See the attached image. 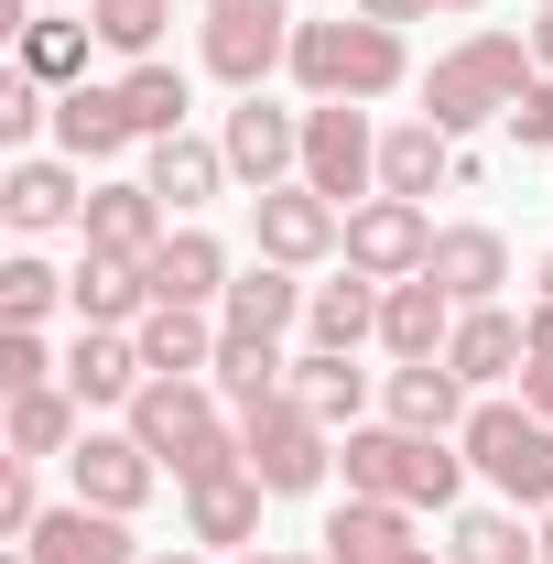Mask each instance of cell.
Segmentation results:
<instances>
[{
	"instance_id": "74e56055",
	"label": "cell",
	"mask_w": 553,
	"mask_h": 564,
	"mask_svg": "<svg viewBox=\"0 0 553 564\" xmlns=\"http://www.w3.org/2000/svg\"><path fill=\"white\" fill-rule=\"evenodd\" d=\"M55 304H66V272H55L44 250H11V261H0V326H44Z\"/></svg>"
},
{
	"instance_id": "681fc988",
	"label": "cell",
	"mask_w": 553,
	"mask_h": 564,
	"mask_svg": "<svg viewBox=\"0 0 553 564\" xmlns=\"http://www.w3.org/2000/svg\"><path fill=\"white\" fill-rule=\"evenodd\" d=\"M434 11H488V0H434Z\"/></svg>"
},
{
	"instance_id": "8992f818",
	"label": "cell",
	"mask_w": 553,
	"mask_h": 564,
	"mask_svg": "<svg viewBox=\"0 0 553 564\" xmlns=\"http://www.w3.org/2000/svg\"><path fill=\"white\" fill-rule=\"evenodd\" d=\"M293 0H207V22H196V66L217 87H272V66H293Z\"/></svg>"
},
{
	"instance_id": "bcb514c9",
	"label": "cell",
	"mask_w": 553,
	"mask_h": 564,
	"mask_svg": "<svg viewBox=\"0 0 553 564\" xmlns=\"http://www.w3.org/2000/svg\"><path fill=\"white\" fill-rule=\"evenodd\" d=\"M228 564H326V554H228Z\"/></svg>"
},
{
	"instance_id": "ac0fdd59",
	"label": "cell",
	"mask_w": 553,
	"mask_h": 564,
	"mask_svg": "<svg viewBox=\"0 0 553 564\" xmlns=\"http://www.w3.org/2000/svg\"><path fill=\"white\" fill-rule=\"evenodd\" d=\"M261 510H272V489H261L250 467L196 478V489H185V543H207V554H261Z\"/></svg>"
},
{
	"instance_id": "ba28073f",
	"label": "cell",
	"mask_w": 553,
	"mask_h": 564,
	"mask_svg": "<svg viewBox=\"0 0 553 564\" xmlns=\"http://www.w3.org/2000/svg\"><path fill=\"white\" fill-rule=\"evenodd\" d=\"M304 185L337 196V207L380 196V131H369L358 98H304Z\"/></svg>"
},
{
	"instance_id": "603a6c76",
	"label": "cell",
	"mask_w": 553,
	"mask_h": 564,
	"mask_svg": "<svg viewBox=\"0 0 553 564\" xmlns=\"http://www.w3.org/2000/svg\"><path fill=\"white\" fill-rule=\"evenodd\" d=\"M521 348H532V315H510V304H467L445 369H456L467 391H499V380H521Z\"/></svg>"
},
{
	"instance_id": "44dd1931",
	"label": "cell",
	"mask_w": 553,
	"mask_h": 564,
	"mask_svg": "<svg viewBox=\"0 0 553 564\" xmlns=\"http://www.w3.org/2000/svg\"><path fill=\"white\" fill-rule=\"evenodd\" d=\"M413 521L423 510H402V499H358L347 489L337 510H326V532H315V554L326 564H402L413 554Z\"/></svg>"
},
{
	"instance_id": "cb8c5ba5",
	"label": "cell",
	"mask_w": 553,
	"mask_h": 564,
	"mask_svg": "<svg viewBox=\"0 0 553 564\" xmlns=\"http://www.w3.org/2000/svg\"><path fill=\"white\" fill-rule=\"evenodd\" d=\"M131 109H120V87H98V76H87V87H55V152H66V163H87V174H98V163H120V152H131Z\"/></svg>"
},
{
	"instance_id": "7c38bea8",
	"label": "cell",
	"mask_w": 553,
	"mask_h": 564,
	"mask_svg": "<svg viewBox=\"0 0 553 564\" xmlns=\"http://www.w3.org/2000/svg\"><path fill=\"white\" fill-rule=\"evenodd\" d=\"M347 272L369 282H413L423 261H434V217L413 207V196H369V207H347Z\"/></svg>"
},
{
	"instance_id": "d6986e66",
	"label": "cell",
	"mask_w": 553,
	"mask_h": 564,
	"mask_svg": "<svg viewBox=\"0 0 553 564\" xmlns=\"http://www.w3.org/2000/svg\"><path fill=\"white\" fill-rule=\"evenodd\" d=\"M456 315H467V304H456L434 272L391 282V293H380V358H391V369H402V358H445L456 348Z\"/></svg>"
},
{
	"instance_id": "4fadbf2b",
	"label": "cell",
	"mask_w": 553,
	"mask_h": 564,
	"mask_svg": "<svg viewBox=\"0 0 553 564\" xmlns=\"http://www.w3.org/2000/svg\"><path fill=\"white\" fill-rule=\"evenodd\" d=\"M0 217H11L22 239L76 228V217H87V163H66V152H11V163H0Z\"/></svg>"
},
{
	"instance_id": "1f68e13d",
	"label": "cell",
	"mask_w": 553,
	"mask_h": 564,
	"mask_svg": "<svg viewBox=\"0 0 553 564\" xmlns=\"http://www.w3.org/2000/svg\"><path fill=\"white\" fill-rule=\"evenodd\" d=\"M131 337H141V358H152V380H207L228 326H217V315H196V304H152Z\"/></svg>"
},
{
	"instance_id": "3957f363",
	"label": "cell",
	"mask_w": 553,
	"mask_h": 564,
	"mask_svg": "<svg viewBox=\"0 0 553 564\" xmlns=\"http://www.w3.org/2000/svg\"><path fill=\"white\" fill-rule=\"evenodd\" d=\"M293 87L304 98H391L402 76H413V44L391 33V22H369V11H337V22H293Z\"/></svg>"
},
{
	"instance_id": "30bf717a",
	"label": "cell",
	"mask_w": 553,
	"mask_h": 564,
	"mask_svg": "<svg viewBox=\"0 0 553 564\" xmlns=\"http://www.w3.org/2000/svg\"><path fill=\"white\" fill-rule=\"evenodd\" d=\"M217 152H228V174L250 185V196H272V185H304V109H282V98H239L228 120H217Z\"/></svg>"
},
{
	"instance_id": "7dc6e473",
	"label": "cell",
	"mask_w": 553,
	"mask_h": 564,
	"mask_svg": "<svg viewBox=\"0 0 553 564\" xmlns=\"http://www.w3.org/2000/svg\"><path fill=\"white\" fill-rule=\"evenodd\" d=\"M402 564H445V554H434V543H413V554H402Z\"/></svg>"
},
{
	"instance_id": "2e32d148",
	"label": "cell",
	"mask_w": 553,
	"mask_h": 564,
	"mask_svg": "<svg viewBox=\"0 0 553 564\" xmlns=\"http://www.w3.org/2000/svg\"><path fill=\"white\" fill-rule=\"evenodd\" d=\"M141 380H152V358H141L131 326H76V348H66V391L87 402V413H131Z\"/></svg>"
},
{
	"instance_id": "d6a6232c",
	"label": "cell",
	"mask_w": 553,
	"mask_h": 564,
	"mask_svg": "<svg viewBox=\"0 0 553 564\" xmlns=\"http://www.w3.org/2000/svg\"><path fill=\"white\" fill-rule=\"evenodd\" d=\"M109 87H120V109H131V131H141V141H174V131H185V109H196V87H185V66H163V55H141V66H120Z\"/></svg>"
},
{
	"instance_id": "c3c4849f",
	"label": "cell",
	"mask_w": 553,
	"mask_h": 564,
	"mask_svg": "<svg viewBox=\"0 0 553 564\" xmlns=\"http://www.w3.org/2000/svg\"><path fill=\"white\" fill-rule=\"evenodd\" d=\"M532 282H543V304H553V250H543V272H532Z\"/></svg>"
},
{
	"instance_id": "b9f144b4",
	"label": "cell",
	"mask_w": 553,
	"mask_h": 564,
	"mask_svg": "<svg viewBox=\"0 0 553 564\" xmlns=\"http://www.w3.org/2000/svg\"><path fill=\"white\" fill-rule=\"evenodd\" d=\"M499 131L521 141V152H553V76H532V87L510 98V120H499Z\"/></svg>"
},
{
	"instance_id": "f546056e",
	"label": "cell",
	"mask_w": 553,
	"mask_h": 564,
	"mask_svg": "<svg viewBox=\"0 0 553 564\" xmlns=\"http://www.w3.org/2000/svg\"><path fill=\"white\" fill-rule=\"evenodd\" d=\"M304 293H315L304 272H282V261H250V272L228 282L217 326H228V337H293V326H304Z\"/></svg>"
},
{
	"instance_id": "ab89813d",
	"label": "cell",
	"mask_w": 553,
	"mask_h": 564,
	"mask_svg": "<svg viewBox=\"0 0 553 564\" xmlns=\"http://www.w3.org/2000/svg\"><path fill=\"white\" fill-rule=\"evenodd\" d=\"M33 532H44V489H33V467H11V456H0V554H11V543H33Z\"/></svg>"
},
{
	"instance_id": "4316f807",
	"label": "cell",
	"mask_w": 553,
	"mask_h": 564,
	"mask_svg": "<svg viewBox=\"0 0 553 564\" xmlns=\"http://www.w3.org/2000/svg\"><path fill=\"white\" fill-rule=\"evenodd\" d=\"M293 402L326 423V434H358V423H369V402H380V380H369L347 348H304V358H293Z\"/></svg>"
},
{
	"instance_id": "e575fe53",
	"label": "cell",
	"mask_w": 553,
	"mask_h": 564,
	"mask_svg": "<svg viewBox=\"0 0 553 564\" xmlns=\"http://www.w3.org/2000/svg\"><path fill=\"white\" fill-rule=\"evenodd\" d=\"M217 402H272V391H293V358H282V337H217Z\"/></svg>"
},
{
	"instance_id": "ffe728a7",
	"label": "cell",
	"mask_w": 553,
	"mask_h": 564,
	"mask_svg": "<svg viewBox=\"0 0 553 564\" xmlns=\"http://www.w3.org/2000/svg\"><path fill=\"white\" fill-rule=\"evenodd\" d=\"M141 185H152V196L174 207V228H185V217H196V207H217L239 174H228V152H217V141L174 131V141H141Z\"/></svg>"
},
{
	"instance_id": "277c9868",
	"label": "cell",
	"mask_w": 553,
	"mask_h": 564,
	"mask_svg": "<svg viewBox=\"0 0 553 564\" xmlns=\"http://www.w3.org/2000/svg\"><path fill=\"white\" fill-rule=\"evenodd\" d=\"M347 489L358 499H402V510H456V489L478 478L467 467V445H445V434H402V423H358L337 445Z\"/></svg>"
},
{
	"instance_id": "8fae6325",
	"label": "cell",
	"mask_w": 553,
	"mask_h": 564,
	"mask_svg": "<svg viewBox=\"0 0 553 564\" xmlns=\"http://www.w3.org/2000/svg\"><path fill=\"white\" fill-rule=\"evenodd\" d=\"M163 489V467H152V445H141L131 423H87L66 456V499H87V510H120L131 521L141 499Z\"/></svg>"
},
{
	"instance_id": "f907efd6",
	"label": "cell",
	"mask_w": 553,
	"mask_h": 564,
	"mask_svg": "<svg viewBox=\"0 0 553 564\" xmlns=\"http://www.w3.org/2000/svg\"><path fill=\"white\" fill-rule=\"evenodd\" d=\"M543 564H553V510H543Z\"/></svg>"
},
{
	"instance_id": "4dcf8cb0",
	"label": "cell",
	"mask_w": 553,
	"mask_h": 564,
	"mask_svg": "<svg viewBox=\"0 0 553 564\" xmlns=\"http://www.w3.org/2000/svg\"><path fill=\"white\" fill-rule=\"evenodd\" d=\"M423 272L445 282L456 304H499V293H510V239L478 228V217H467V228H434V261H423Z\"/></svg>"
},
{
	"instance_id": "5bb4252c",
	"label": "cell",
	"mask_w": 553,
	"mask_h": 564,
	"mask_svg": "<svg viewBox=\"0 0 553 564\" xmlns=\"http://www.w3.org/2000/svg\"><path fill=\"white\" fill-rule=\"evenodd\" d=\"M467 413H478V391L445 369V358H402V369H380V423H402V434H467Z\"/></svg>"
},
{
	"instance_id": "f35d334b",
	"label": "cell",
	"mask_w": 553,
	"mask_h": 564,
	"mask_svg": "<svg viewBox=\"0 0 553 564\" xmlns=\"http://www.w3.org/2000/svg\"><path fill=\"white\" fill-rule=\"evenodd\" d=\"M44 380H66V358L44 348V326H0V402L11 391H44Z\"/></svg>"
},
{
	"instance_id": "e0dca14e",
	"label": "cell",
	"mask_w": 553,
	"mask_h": 564,
	"mask_svg": "<svg viewBox=\"0 0 553 564\" xmlns=\"http://www.w3.org/2000/svg\"><path fill=\"white\" fill-rule=\"evenodd\" d=\"M76 434H87V402H76L66 380H44V391H11V413H0V456H11V467H66Z\"/></svg>"
},
{
	"instance_id": "d4e9b609",
	"label": "cell",
	"mask_w": 553,
	"mask_h": 564,
	"mask_svg": "<svg viewBox=\"0 0 553 564\" xmlns=\"http://www.w3.org/2000/svg\"><path fill=\"white\" fill-rule=\"evenodd\" d=\"M22 554H33V564H141V543H131V521H120V510L55 499V510H44V532H33Z\"/></svg>"
},
{
	"instance_id": "836d02e7",
	"label": "cell",
	"mask_w": 553,
	"mask_h": 564,
	"mask_svg": "<svg viewBox=\"0 0 553 564\" xmlns=\"http://www.w3.org/2000/svg\"><path fill=\"white\" fill-rule=\"evenodd\" d=\"M445 564H543V532H521V510H510V499H488V510H456Z\"/></svg>"
},
{
	"instance_id": "52a82bcc",
	"label": "cell",
	"mask_w": 553,
	"mask_h": 564,
	"mask_svg": "<svg viewBox=\"0 0 553 564\" xmlns=\"http://www.w3.org/2000/svg\"><path fill=\"white\" fill-rule=\"evenodd\" d=\"M239 456H250V478H261L272 499H304V489H326L337 434L304 413L293 391H272V402H250V413H239Z\"/></svg>"
},
{
	"instance_id": "484cf974",
	"label": "cell",
	"mask_w": 553,
	"mask_h": 564,
	"mask_svg": "<svg viewBox=\"0 0 553 564\" xmlns=\"http://www.w3.org/2000/svg\"><path fill=\"white\" fill-rule=\"evenodd\" d=\"M456 163H467V141H445L434 131V120H391V131H380V196H434V185H456Z\"/></svg>"
},
{
	"instance_id": "5b68a950",
	"label": "cell",
	"mask_w": 553,
	"mask_h": 564,
	"mask_svg": "<svg viewBox=\"0 0 553 564\" xmlns=\"http://www.w3.org/2000/svg\"><path fill=\"white\" fill-rule=\"evenodd\" d=\"M456 445H467V467H478L510 510H553V423L532 413V402L478 391V413H467V434H456Z\"/></svg>"
},
{
	"instance_id": "83f0119b",
	"label": "cell",
	"mask_w": 553,
	"mask_h": 564,
	"mask_svg": "<svg viewBox=\"0 0 553 564\" xmlns=\"http://www.w3.org/2000/svg\"><path fill=\"white\" fill-rule=\"evenodd\" d=\"M66 315H76V326H141V315H152V261L87 250V261L66 272Z\"/></svg>"
},
{
	"instance_id": "f6af8a7d",
	"label": "cell",
	"mask_w": 553,
	"mask_h": 564,
	"mask_svg": "<svg viewBox=\"0 0 553 564\" xmlns=\"http://www.w3.org/2000/svg\"><path fill=\"white\" fill-rule=\"evenodd\" d=\"M532 55H543V76H553V0H543V22H532Z\"/></svg>"
},
{
	"instance_id": "ee69618b",
	"label": "cell",
	"mask_w": 553,
	"mask_h": 564,
	"mask_svg": "<svg viewBox=\"0 0 553 564\" xmlns=\"http://www.w3.org/2000/svg\"><path fill=\"white\" fill-rule=\"evenodd\" d=\"M141 564H217L207 543H174V554H141Z\"/></svg>"
},
{
	"instance_id": "8d00e7d4",
	"label": "cell",
	"mask_w": 553,
	"mask_h": 564,
	"mask_svg": "<svg viewBox=\"0 0 553 564\" xmlns=\"http://www.w3.org/2000/svg\"><path fill=\"white\" fill-rule=\"evenodd\" d=\"M87 22H98V55L141 66V55H163V22H174V0H87Z\"/></svg>"
},
{
	"instance_id": "7402d4cb",
	"label": "cell",
	"mask_w": 553,
	"mask_h": 564,
	"mask_svg": "<svg viewBox=\"0 0 553 564\" xmlns=\"http://www.w3.org/2000/svg\"><path fill=\"white\" fill-rule=\"evenodd\" d=\"M228 282H239V272H228V239H207L196 217L152 250V304H196V315H217V304H228Z\"/></svg>"
},
{
	"instance_id": "60d3db41",
	"label": "cell",
	"mask_w": 553,
	"mask_h": 564,
	"mask_svg": "<svg viewBox=\"0 0 553 564\" xmlns=\"http://www.w3.org/2000/svg\"><path fill=\"white\" fill-rule=\"evenodd\" d=\"M521 402L553 423V304H532V348H521Z\"/></svg>"
},
{
	"instance_id": "9c48e42d",
	"label": "cell",
	"mask_w": 553,
	"mask_h": 564,
	"mask_svg": "<svg viewBox=\"0 0 553 564\" xmlns=\"http://www.w3.org/2000/svg\"><path fill=\"white\" fill-rule=\"evenodd\" d=\"M347 250V207L315 196V185H272L250 196V261H282V272H315Z\"/></svg>"
},
{
	"instance_id": "9a60e30c",
	"label": "cell",
	"mask_w": 553,
	"mask_h": 564,
	"mask_svg": "<svg viewBox=\"0 0 553 564\" xmlns=\"http://www.w3.org/2000/svg\"><path fill=\"white\" fill-rule=\"evenodd\" d=\"M76 239L87 250H109V261H152L163 239H174V207L152 196V185H87V217H76Z\"/></svg>"
},
{
	"instance_id": "f1b7e54d",
	"label": "cell",
	"mask_w": 553,
	"mask_h": 564,
	"mask_svg": "<svg viewBox=\"0 0 553 564\" xmlns=\"http://www.w3.org/2000/svg\"><path fill=\"white\" fill-rule=\"evenodd\" d=\"M380 293L391 282H369V272H337V282H315L304 293V348H380Z\"/></svg>"
},
{
	"instance_id": "7a4b0ae2",
	"label": "cell",
	"mask_w": 553,
	"mask_h": 564,
	"mask_svg": "<svg viewBox=\"0 0 553 564\" xmlns=\"http://www.w3.org/2000/svg\"><path fill=\"white\" fill-rule=\"evenodd\" d=\"M120 423H131L141 445H152V467H163L174 489L250 467V456H239V423L217 413V380H141V402H131Z\"/></svg>"
},
{
	"instance_id": "7bdbcfd3",
	"label": "cell",
	"mask_w": 553,
	"mask_h": 564,
	"mask_svg": "<svg viewBox=\"0 0 553 564\" xmlns=\"http://www.w3.org/2000/svg\"><path fill=\"white\" fill-rule=\"evenodd\" d=\"M347 11H369V22H391V33H402V22H423V11H434V0H347Z\"/></svg>"
},
{
	"instance_id": "6da1fadb",
	"label": "cell",
	"mask_w": 553,
	"mask_h": 564,
	"mask_svg": "<svg viewBox=\"0 0 553 564\" xmlns=\"http://www.w3.org/2000/svg\"><path fill=\"white\" fill-rule=\"evenodd\" d=\"M543 76V55H532V33H467V44H445L434 66H423V120L445 141L488 131V120H510V98Z\"/></svg>"
},
{
	"instance_id": "d590c367",
	"label": "cell",
	"mask_w": 553,
	"mask_h": 564,
	"mask_svg": "<svg viewBox=\"0 0 553 564\" xmlns=\"http://www.w3.org/2000/svg\"><path fill=\"white\" fill-rule=\"evenodd\" d=\"M87 44H98V22H87V11H76V22H55V11H44V22L11 44V66L44 76V87H87Z\"/></svg>"
}]
</instances>
